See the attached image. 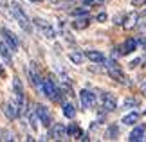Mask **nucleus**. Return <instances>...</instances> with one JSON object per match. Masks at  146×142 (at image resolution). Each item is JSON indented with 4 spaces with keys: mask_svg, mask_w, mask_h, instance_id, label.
<instances>
[{
    "mask_svg": "<svg viewBox=\"0 0 146 142\" xmlns=\"http://www.w3.org/2000/svg\"><path fill=\"white\" fill-rule=\"evenodd\" d=\"M0 56H2V58L7 61V63H11V49L7 47V43H0Z\"/></svg>",
    "mask_w": 146,
    "mask_h": 142,
    "instance_id": "nucleus-17",
    "label": "nucleus"
},
{
    "mask_svg": "<svg viewBox=\"0 0 146 142\" xmlns=\"http://www.w3.org/2000/svg\"><path fill=\"white\" fill-rule=\"evenodd\" d=\"M80 99H81L83 108H92L94 104H96V94H92L90 90H81Z\"/></svg>",
    "mask_w": 146,
    "mask_h": 142,
    "instance_id": "nucleus-4",
    "label": "nucleus"
},
{
    "mask_svg": "<svg viewBox=\"0 0 146 142\" xmlns=\"http://www.w3.org/2000/svg\"><path fill=\"white\" fill-rule=\"evenodd\" d=\"M81 135V129L76 126V124H70L69 128H67V137H74V139H78Z\"/></svg>",
    "mask_w": 146,
    "mask_h": 142,
    "instance_id": "nucleus-18",
    "label": "nucleus"
},
{
    "mask_svg": "<svg viewBox=\"0 0 146 142\" xmlns=\"http://www.w3.org/2000/svg\"><path fill=\"white\" fill-rule=\"evenodd\" d=\"M101 99H103V108H105L106 112H114L115 108H117V101H115V97L112 94H106L105 92Z\"/></svg>",
    "mask_w": 146,
    "mask_h": 142,
    "instance_id": "nucleus-8",
    "label": "nucleus"
},
{
    "mask_svg": "<svg viewBox=\"0 0 146 142\" xmlns=\"http://www.w3.org/2000/svg\"><path fill=\"white\" fill-rule=\"evenodd\" d=\"M96 20H98V22H105V20H106V13H99V15L96 16Z\"/></svg>",
    "mask_w": 146,
    "mask_h": 142,
    "instance_id": "nucleus-27",
    "label": "nucleus"
},
{
    "mask_svg": "<svg viewBox=\"0 0 146 142\" xmlns=\"http://www.w3.org/2000/svg\"><path fill=\"white\" fill-rule=\"evenodd\" d=\"M2 74H4V69H2V65H0V76H2Z\"/></svg>",
    "mask_w": 146,
    "mask_h": 142,
    "instance_id": "nucleus-31",
    "label": "nucleus"
},
{
    "mask_svg": "<svg viewBox=\"0 0 146 142\" xmlns=\"http://www.w3.org/2000/svg\"><path fill=\"white\" fill-rule=\"evenodd\" d=\"M72 15L74 16H88V9H76V11H72Z\"/></svg>",
    "mask_w": 146,
    "mask_h": 142,
    "instance_id": "nucleus-24",
    "label": "nucleus"
},
{
    "mask_svg": "<svg viewBox=\"0 0 146 142\" xmlns=\"http://www.w3.org/2000/svg\"><path fill=\"white\" fill-rule=\"evenodd\" d=\"M135 47H137V40H133V38H128L126 42L121 45V54H123V56L130 54V52H133V50H135Z\"/></svg>",
    "mask_w": 146,
    "mask_h": 142,
    "instance_id": "nucleus-10",
    "label": "nucleus"
},
{
    "mask_svg": "<svg viewBox=\"0 0 146 142\" xmlns=\"http://www.w3.org/2000/svg\"><path fill=\"white\" fill-rule=\"evenodd\" d=\"M13 88H15V92L18 94V95H24V87H22V81H20L18 77L13 79Z\"/></svg>",
    "mask_w": 146,
    "mask_h": 142,
    "instance_id": "nucleus-20",
    "label": "nucleus"
},
{
    "mask_svg": "<svg viewBox=\"0 0 146 142\" xmlns=\"http://www.w3.org/2000/svg\"><path fill=\"white\" fill-rule=\"evenodd\" d=\"M141 90H143V92H144V94H146V81H144V83H143V85H141Z\"/></svg>",
    "mask_w": 146,
    "mask_h": 142,
    "instance_id": "nucleus-29",
    "label": "nucleus"
},
{
    "mask_svg": "<svg viewBox=\"0 0 146 142\" xmlns=\"http://www.w3.org/2000/svg\"><path fill=\"white\" fill-rule=\"evenodd\" d=\"M83 58H85V56H83V52H70V54H69V59H70L74 65H80L81 61H83Z\"/></svg>",
    "mask_w": 146,
    "mask_h": 142,
    "instance_id": "nucleus-19",
    "label": "nucleus"
},
{
    "mask_svg": "<svg viewBox=\"0 0 146 142\" xmlns=\"http://www.w3.org/2000/svg\"><path fill=\"white\" fill-rule=\"evenodd\" d=\"M143 135H144V126H135L132 129V133L128 135V140L130 142H139V140H143Z\"/></svg>",
    "mask_w": 146,
    "mask_h": 142,
    "instance_id": "nucleus-12",
    "label": "nucleus"
},
{
    "mask_svg": "<svg viewBox=\"0 0 146 142\" xmlns=\"http://www.w3.org/2000/svg\"><path fill=\"white\" fill-rule=\"evenodd\" d=\"M85 5H94V4H103V2H106V0H81Z\"/></svg>",
    "mask_w": 146,
    "mask_h": 142,
    "instance_id": "nucleus-25",
    "label": "nucleus"
},
{
    "mask_svg": "<svg viewBox=\"0 0 146 142\" xmlns=\"http://www.w3.org/2000/svg\"><path fill=\"white\" fill-rule=\"evenodd\" d=\"M11 13L16 20H18V24L22 25V29L25 31H31V25H29V18H27V15L24 13V9L20 7L18 2H11Z\"/></svg>",
    "mask_w": 146,
    "mask_h": 142,
    "instance_id": "nucleus-1",
    "label": "nucleus"
},
{
    "mask_svg": "<svg viewBox=\"0 0 146 142\" xmlns=\"http://www.w3.org/2000/svg\"><path fill=\"white\" fill-rule=\"evenodd\" d=\"M139 106V101L133 99V97H128L125 99V108H137Z\"/></svg>",
    "mask_w": 146,
    "mask_h": 142,
    "instance_id": "nucleus-22",
    "label": "nucleus"
},
{
    "mask_svg": "<svg viewBox=\"0 0 146 142\" xmlns=\"http://www.w3.org/2000/svg\"><path fill=\"white\" fill-rule=\"evenodd\" d=\"M29 79H31V83L35 85V87L40 88V85H42V76H40V72L36 70V63H29Z\"/></svg>",
    "mask_w": 146,
    "mask_h": 142,
    "instance_id": "nucleus-7",
    "label": "nucleus"
},
{
    "mask_svg": "<svg viewBox=\"0 0 146 142\" xmlns=\"http://www.w3.org/2000/svg\"><path fill=\"white\" fill-rule=\"evenodd\" d=\"M63 115L67 117V119H74L76 117V108H74V104H70V103H63Z\"/></svg>",
    "mask_w": 146,
    "mask_h": 142,
    "instance_id": "nucleus-16",
    "label": "nucleus"
},
{
    "mask_svg": "<svg viewBox=\"0 0 146 142\" xmlns=\"http://www.w3.org/2000/svg\"><path fill=\"white\" fill-rule=\"evenodd\" d=\"M35 113L38 115L40 122H42L45 128H49V126H50V122H52V121H50V113H49V110H47V106H45V104H36Z\"/></svg>",
    "mask_w": 146,
    "mask_h": 142,
    "instance_id": "nucleus-2",
    "label": "nucleus"
},
{
    "mask_svg": "<svg viewBox=\"0 0 146 142\" xmlns=\"http://www.w3.org/2000/svg\"><path fill=\"white\" fill-rule=\"evenodd\" d=\"M137 20H139V15L137 13H130L126 16V20H125V29H133V27L137 25Z\"/></svg>",
    "mask_w": 146,
    "mask_h": 142,
    "instance_id": "nucleus-15",
    "label": "nucleus"
},
{
    "mask_svg": "<svg viewBox=\"0 0 146 142\" xmlns=\"http://www.w3.org/2000/svg\"><path fill=\"white\" fill-rule=\"evenodd\" d=\"M29 121H31L33 129H35V128L38 126V115H36V113H29Z\"/></svg>",
    "mask_w": 146,
    "mask_h": 142,
    "instance_id": "nucleus-23",
    "label": "nucleus"
},
{
    "mask_svg": "<svg viewBox=\"0 0 146 142\" xmlns=\"http://www.w3.org/2000/svg\"><path fill=\"white\" fill-rule=\"evenodd\" d=\"M67 137V128L63 124H54L49 131V139H54V140H61Z\"/></svg>",
    "mask_w": 146,
    "mask_h": 142,
    "instance_id": "nucleus-5",
    "label": "nucleus"
},
{
    "mask_svg": "<svg viewBox=\"0 0 146 142\" xmlns=\"http://www.w3.org/2000/svg\"><path fill=\"white\" fill-rule=\"evenodd\" d=\"M31 2H40V0H31Z\"/></svg>",
    "mask_w": 146,
    "mask_h": 142,
    "instance_id": "nucleus-32",
    "label": "nucleus"
},
{
    "mask_svg": "<svg viewBox=\"0 0 146 142\" xmlns=\"http://www.w3.org/2000/svg\"><path fill=\"white\" fill-rule=\"evenodd\" d=\"M139 63H143V59H141V58H137V59H133V61H132V63H130V67H132V69H135V67H139Z\"/></svg>",
    "mask_w": 146,
    "mask_h": 142,
    "instance_id": "nucleus-26",
    "label": "nucleus"
},
{
    "mask_svg": "<svg viewBox=\"0 0 146 142\" xmlns=\"http://www.w3.org/2000/svg\"><path fill=\"white\" fill-rule=\"evenodd\" d=\"M4 113L7 115V119H11V121H13V119H16V117L20 115V108L16 106L15 103H5V104H4Z\"/></svg>",
    "mask_w": 146,
    "mask_h": 142,
    "instance_id": "nucleus-9",
    "label": "nucleus"
},
{
    "mask_svg": "<svg viewBox=\"0 0 146 142\" xmlns=\"http://www.w3.org/2000/svg\"><path fill=\"white\" fill-rule=\"evenodd\" d=\"M88 24H90V18H88V16H83V18H76L72 22V27L78 29V31H81V29H87Z\"/></svg>",
    "mask_w": 146,
    "mask_h": 142,
    "instance_id": "nucleus-14",
    "label": "nucleus"
},
{
    "mask_svg": "<svg viewBox=\"0 0 146 142\" xmlns=\"http://www.w3.org/2000/svg\"><path fill=\"white\" fill-rule=\"evenodd\" d=\"M2 36H4V42L7 43V47L11 49V52H15V50H18V38L15 36V32H11L9 29H2Z\"/></svg>",
    "mask_w": 146,
    "mask_h": 142,
    "instance_id": "nucleus-3",
    "label": "nucleus"
},
{
    "mask_svg": "<svg viewBox=\"0 0 146 142\" xmlns=\"http://www.w3.org/2000/svg\"><path fill=\"white\" fill-rule=\"evenodd\" d=\"M117 133H119V128H117V126H110L108 131H106V139H115Z\"/></svg>",
    "mask_w": 146,
    "mask_h": 142,
    "instance_id": "nucleus-21",
    "label": "nucleus"
},
{
    "mask_svg": "<svg viewBox=\"0 0 146 142\" xmlns=\"http://www.w3.org/2000/svg\"><path fill=\"white\" fill-rule=\"evenodd\" d=\"M106 70H108V76L112 79H115V81H119V83H126V77H125V74L121 72L119 65H110V67H106Z\"/></svg>",
    "mask_w": 146,
    "mask_h": 142,
    "instance_id": "nucleus-6",
    "label": "nucleus"
},
{
    "mask_svg": "<svg viewBox=\"0 0 146 142\" xmlns=\"http://www.w3.org/2000/svg\"><path fill=\"white\" fill-rule=\"evenodd\" d=\"M144 2V0H133V4H135V5H139V4H143Z\"/></svg>",
    "mask_w": 146,
    "mask_h": 142,
    "instance_id": "nucleus-30",
    "label": "nucleus"
},
{
    "mask_svg": "<svg viewBox=\"0 0 146 142\" xmlns=\"http://www.w3.org/2000/svg\"><path fill=\"white\" fill-rule=\"evenodd\" d=\"M70 2H72V0H70Z\"/></svg>",
    "mask_w": 146,
    "mask_h": 142,
    "instance_id": "nucleus-33",
    "label": "nucleus"
},
{
    "mask_svg": "<svg viewBox=\"0 0 146 142\" xmlns=\"http://www.w3.org/2000/svg\"><path fill=\"white\" fill-rule=\"evenodd\" d=\"M4 139H5V140H13V135H11L9 131H5V133H4Z\"/></svg>",
    "mask_w": 146,
    "mask_h": 142,
    "instance_id": "nucleus-28",
    "label": "nucleus"
},
{
    "mask_svg": "<svg viewBox=\"0 0 146 142\" xmlns=\"http://www.w3.org/2000/svg\"><path fill=\"white\" fill-rule=\"evenodd\" d=\"M83 56L88 58L92 63H103L105 61V56H103V52H99V50H87Z\"/></svg>",
    "mask_w": 146,
    "mask_h": 142,
    "instance_id": "nucleus-11",
    "label": "nucleus"
},
{
    "mask_svg": "<svg viewBox=\"0 0 146 142\" xmlns=\"http://www.w3.org/2000/svg\"><path fill=\"white\" fill-rule=\"evenodd\" d=\"M123 124H126V126H133V124H137L139 122V113L137 112H130V113H126L125 117H123Z\"/></svg>",
    "mask_w": 146,
    "mask_h": 142,
    "instance_id": "nucleus-13",
    "label": "nucleus"
}]
</instances>
